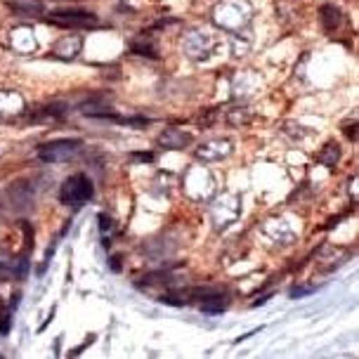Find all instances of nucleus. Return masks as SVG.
Listing matches in <instances>:
<instances>
[{
  "label": "nucleus",
  "instance_id": "1",
  "mask_svg": "<svg viewBox=\"0 0 359 359\" xmlns=\"http://www.w3.org/2000/svg\"><path fill=\"white\" fill-rule=\"evenodd\" d=\"M93 182L88 180V175H81V172H76V175L67 177L60 189V198L64 206L69 208H81L86 206V203L93 198Z\"/></svg>",
  "mask_w": 359,
  "mask_h": 359
},
{
  "label": "nucleus",
  "instance_id": "2",
  "mask_svg": "<svg viewBox=\"0 0 359 359\" xmlns=\"http://www.w3.org/2000/svg\"><path fill=\"white\" fill-rule=\"evenodd\" d=\"M81 147H83L81 140H57V142L41 144L36 154L43 163H62L67 158L76 156L81 151Z\"/></svg>",
  "mask_w": 359,
  "mask_h": 359
},
{
  "label": "nucleus",
  "instance_id": "3",
  "mask_svg": "<svg viewBox=\"0 0 359 359\" xmlns=\"http://www.w3.org/2000/svg\"><path fill=\"white\" fill-rule=\"evenodd\" d=\"M239 213H241L239 196L222 194L213 203V210H210V217H213V227L215 229H227L229 224H234V220L239 217Z\"/></svg>",
  "mask_w": 359,
  "mask_h": 359
},
{
  "label": "nucleus",
  "instance_id": "4",
  "mask_svg": "<svg viewBox=\"0 0 359 359\" xmlns=\"http://www.w3.org/2000/svg\"><path fill=\"white\" fill-rule=\"evenodd\" d=\"M48 22L55 24V27H62V29H90V27H97V17L93 12H86V10H57V12H50L48 15Z\"/></svg>",
  "mask_w": 359,
  "mask_h": 359
},
{
  "label": "nucleus",
  "instance_id": "5",
  "mask_svg": "<svg viewBox=\"0 0 359 359\" xmlns=\"http://www.w3.org/2000/svg\"><path fill=\"white\" fill-rule=\"evenodd\" d=\"M243 3H246V0H224L222 5H217V8H215V24H217V27H224V22L232 17V22L227 24V31L241 29L243 24L248 22L246 17H236V12H239V8Z\"/></svg>",
  "mask_w": 359,
  "mask_h": 359
},
{
  "label": "nucleus",
  "instance_id": "6",
  "mask_svg": "<svg viewBox=\"0 0 359 359\" xmlns=\"http://www.w3.org/2000/svg\"><path fill=\"white\" fill-rule=\"evenodd\" d=\"M234 151V144L229 140H213V142H206L196 149V158L203 163H215L220 158H227L229 154Z\"/></svg>",
  "mask_w": 359,
  "mask_h": 359
},
{
  "label": "nucleus",
  "instance_id": "7",
  "mask_svg": "<svg viewBox=\"0 0 359 359\" xmlns=\"http://www.w3.org/2000/svg\"><path fill=\"white\" fill-rule=\"evenodd\" d=\"M24 97L17 90H0V116L3 118H17L24 114Z\"/></svg>",
  "mask_w": 359,
  "mask_h": 359
},
{
  "label": "nucleus",
  "instance_id": "8",
  "mask_svg": "<svg viewBox=\"0 0 359 359\" xmlns=\"http://www.w3.org/2000/svg\"><path fill=\"white\" fill-rule=\"evenodd\" d=\"M8 198H12V208H29L36 198V189L27 180H19L17 184H12L8 189Z\"/></svg>",
  "mask_w": 359,
  "mask_h": 359
},
{
  "label": "nucleus",
  "instance_id": "9",
  "mask_svg": "<svg viewBox=\"0 0 359 359\" xmlns=\"http://www.w3.org/2000/svg\"><path fill=\"white\" fill-rule=\"evenodd\" d=\"M29 272V260L24 255H15V258H0V279H24Z\"/></svg>",
  "mask_w": 359,
  "mask_h": 359
},
{
  "label": "nucleus",
  "instance_id": "10",
  "mask_svg": "<svg viewBox=\"0 0 359 359\" xmlns=\"http://www.w3.org/2000/svg\"><path fill=\"white\" fill-rule=\"evenodd\" d=\"M184 50H187V55L194 57V60H206L210 55V50H213V41H210L208 36L194 31V34H189L184 38Z\"/></svg>",
  "mask_w": 359,
  "mask_h": 359
},
{
  "label": "nucleus",
  "instance_id": "11",
  "mask_svg": "<svg viewBox=\"0 0 359 359\" xmlns=\"http://www.w3.org/2000/svg\"><path fill=\"white\" fill-rule=\"evenodd\" d=\"M81 48V36H64L53 45V57H57V60H74V57H79Z\"/></svg>",
  "mask_w": 359,
  "mask_h": 359
},
{
  "label": "nucleus",
  "instance_id": "12",
  "mask_svg": "<svg viewBox=\"0 0 359 359\" xmlns=\"http://www.w3.org/2000/svg\"><path fill=\"white\" fill-rule=\"evenodd\" d=\"M158 144H161L163 149H184V147L191 144V135L184 133L182 128H168V130L161 133Z\"/></svg>",
  "mask_w": 359,
  "mask_h": 359
},
{
  "label": "nucleus",
  "instance_id": "13",
  "mask_svg": "<svg viewBox=\"0 0 359 359\" xmlns=\"http://www.w3.org/2000/svg\"><path fill=\"white\" fill-rule=\"evenodd\" d=\"M64 111H67V107L60 104V102H53V104H43L34 109L27 118L31 123H48V121H60L64 116Z\"/></svg>",
  "mask_w": 359,
  "mask_h": 359
},
{
  "label": "nucleus",
  "instance_id": "14",
  "mask_svg": "<svg viewBox=\"0 0 359 359\" xmlns=\"http://www.w3.org/2000/svg\"><path fill=\"white\" fill-rule=\"evenodd\" d=\"M10 43L12 48L17 50V53L22 55H29L36 50V38H34V31L27 29V27H19V29H12L10 34Z\"/></svg>",
  "mask_w": 359,
  "mask_h": 359
},
{
  "label": "nucleus",
  "instance_id": "15",
  "mask_svg": "<svg viewBox=\"0 0 359 359\" xmlns=\"http://www.w3.org/2000/svg\"><path fill=\"white\" fill-rule=\"evenodd\" d=\"M229 307V298L227 296H220L217 291H210L206 298L198 300V310L203 314H220Z\"/></svg>",
  "mask_w": 359,
  "mask_h": 359
},
{
  "label": "nucleus",
  "instance_id": "16",
  "mask_svg": "<svg viewBox=\"0 0 359 359\" xmlns=\"http://www.w3.org/2000/svg\"><path fill=\"white\" fill-rule=\"evenodd\" d=\"M8 8L15 12V15L36 17L45 10V5H43V0H8Z\"/></svg>",
  "mask_w": 359,
  "mask_h": 359
},
{
  "label": "nucleus",
  "instance_id": "17",
  "mask_svg": "<svg viewBox=\"0 0 359 359\" xmlns=\"http://www.w3.org/2000/svg\"><path fill=\"white\" fill-rule=\"evenodd\" d=\"M130 48H133V53L147 55V57H151V60H156V57H158V53H156V43L151 41L149 34H142L140 38H135V41L130 43Z\"/></svg>",
  "mask_w": 359,
  "mask_h": 359
},
{
  "label": "nucleus",
  "instance_id": "18",
  "mask_svg": "<svg viewBox=\"0 0 359 359\" xmlns=\"http://www.w3.org/2000/svg\"><path fill=\"white\" fill-rule=\"evenodd\" d=\"M227 123L232 126V128H241V126H246L248 121H251V111H248L246 107H241V104H234V107H229L227 109Z\"/></svg>",
  "mask_w": 359,
  "mask_h": 359
},
{
  "label": "nucleus",
  "instance_id": "19",
  "mask_svg": "<svg viewBox=\"0 0 359 359\" xmlns=\"http://www.w3.org/2000/svg\"><path fill=\"white\" fill-rule=\"evenodd\" d=\"M338 161H341V147L336 142H329L322 149V154H319V163H324L326 168H333Z\"/></svg>",
  "mask_w": 359,
  "mask_h": 359
},
{
  "label": "nucleus",
  "instance_id": "20",
  "mask_svg": "<svg viewBox=\"0 0 359 359\" xmlns=\"http://www.w3.org/2000/svg\"><path fill=\"white\" fill-rule=\"evenodd\" d=\"M322 24H324V29L326 31H333L338 27V24L343 22V17H341V12H338L336 8H331V5H326V8H322Z\"/></svg>",
  "mask_w": 359,
  "mask_h": 359
},
{
  "label": "nucleus",
  "instance_id": "21",
  "mask_svg": "<svg viewBox=\"0 0 359 359\" xmlns=\"http://www.w3.org/2000/svg\"><path fill=\"white\" fill-rule=\"evenodd\" d=\"M116 229V222H114V217L111 215H107V213H102L100 215V232H102V236H104V246H109L111 243V232Z\"/></svg>",
  "mask_w": 359,
  "mask_h": 359
},
{
  "label": "nucleus",
  "instance_id": "22",
  "mask_svg": "<svg viewBox=\"0 0 359 359\" xmlns=\"http://www.w3.org/2000/svg\"><path fill=\"white\" fill-rule=\"evenodd\" d=\"M10 326H12V314L8 310H3V312H0V336H3V333H8Z\"/></svg>",
  "mask_w": 359,
  "mask_h": 359
},
{
  "label": "nucleus",
  "instance_id": "23",
  "mask_svg": "<svg viewBox=\"0 0 359 359\" xmlns=\"http://www.w3.org/2000/svg\"><path fill=\"white\" fill-rule=\"evenodd\" d=\"M312 291H314L312 286H298V288H293V291H291V296L293 298H303L305 293H312Z\"/></svg>",
  "mask_w": 359,
  "mask_h": 359
},
{
  "label": "nucleus",
  "instance_id": "24",
  "mask_svg": "<svg viewBox=\"0 0 359 359\" xmlns=\"http://www.w3.org/2000/svg\"><path fill=\"white\" fill-rule=\"evenodd\" d=\"M133 161H154L151 154H133Z\"/></svg>",
  "mask_w": 359,
  "mask_h": 359
}]
</instances>
